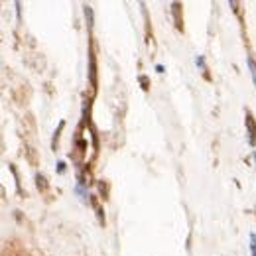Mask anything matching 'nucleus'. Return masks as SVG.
Instances as JSON below:
<instances>
[{"label":"nucleus","mask_w":256,"mask_h":256,"mask_svg":"<svg viewBox=\"0 0 256 256\" xmlns=\"http://www.w3.org/2000/svg\"><path fill=\"white\" fill-rule=\"evenodd\" d=\"M246 126H248V132H250V144L254 146L256 144V122H254L250 112H246Z\"/></svg>","instance_id":"nucleus-1"},{"label":"nucleus","mask_w":256,"mask_h":256,"mask_svg":"<svg viewBox=\"0 0 256 256\" xmlns=\"http://www.w3.org/2000/svg\"><path fill=\"white\" fill-rule=\"evenodd\" d=\"M171 10H173V16H175V22H177V30H183V26H181V18H179V4L175 2Z\"/></svg>","instance_id":"nucleus-2"},{"label":"nucleus","mask_w":256,"mask_h":256,"mask_svg":"<svg viewBox=\"0 0 256 256\" xmlns=\"http://www.w3.org/2000/svg\"><path fill=\"white\" fill-rule=\"evenodd\" d=\"M248 67H250V73H252L254 85H256V61H254V59H248Z\"/></svg>","instance_id":"nucleus-3"},{"label":"nucleus","mask_w":256,"mask_h":256,"mask_svg":"<svg viewBox=\"0 0 256 256\" xmlns=\"http://www.w3.org/2000/svg\"><path fill=\"white\" fill-rule=\"evenodd\" d=\"M35 179H37V187H39V189H45V187H47V183H45V177H43V175H37Z\"/></svg>","instance_id":"nucleus-4"}]
</instances>
